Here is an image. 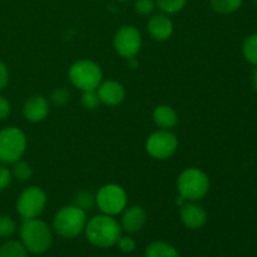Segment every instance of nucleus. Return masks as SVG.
I'll return each mask as SVG.
<instances>
[{
	"instance_id": "nucleus-8",
	"label": "nucleus",
	"mask_w": 257,
	"mask_h": 257,
	"mask_svg": "<svg viewBox=\"0 0 257 257\" xmlns=\"http://www.w3.org/2000/svg\"><path fill=\"white\" fill-rule=\"evenodd\" d=\"M47 202V193L38 186H30L18 197L17 211L24 220L37 218L42 215Z\"/></svg>"
},
{
	"instance_id": "nucleus-21",
	"label": "nucleus",
	"mask_w": 257,
	"mask_h": 257,
	"mask_svg": "<svg viewBox=\"0 0 257 257\" xmlns=\"http://www.w3.org/2000/svg\"><path fill=\"white\" fill-rule=\"evenodd\" d=\"M242 54L248 63L257 65V33L246 38L242 44Z\"/></svg>"
},
{
	"instance_id": "nucleus-25",
	"label": "nucleus",
	"mask_w": 257,
	"mask_h": 257,
	"mask_svg": "<svg viewBox=\"0 0 257 257\" xmlns=\"http://www.w3.org/2000/svg\"><path fill=\"white\" fill-rule=\"evenodd\" d=\"M70 100V92L64 87L55 88L52 93H50V102L57 107H64L68 104Z\"/></svg>"
},
{
	"instance_id": "nucleus-19",
	"label": "nucleus",
	"mask_w": 257,
	"mask_h": 257,
	"mask_svg": "<svg viewBox=\"0 0 257 257\" xmlns=\"http://www.w3.org/2000/svg\"><path fill=\"white\" fill-rule=\"evenodd\" d=\"M243 0H211V7L218 14H232L237 12Z\"/></svg>"
},
{
	"instance_id": "nucleus-32",
	"label": "nucleus",
	"mask_w": 257,
	"mask_h": 257,
	"mask_svg": "<svg viewBox=\"0 0 257 257\" xmlns=\"http://www.w3.org/2000/svg\"><path fill=\"white\" fill-rule=\"evenodd\" d=\"M252 87H253V89H255L257 92V68H256L255 72H253V74H252Z\"/></svg>"
},
{
	"instance_id": "nucleus-26",
	"label": "nucleus",
	"mask_w": 257,
	"mask_h": 257,
	"mask_svg": "<svg viewBox=\"0 0 257 257\" xmlns=\"http://www.w3.org/2000/svg\"><path fill=\"white\" fill-rule=\"evenodd\" d=\"M82 104L85 109L93 110L98 108L100 104L99 97H98L97 89L95 90H85L82 94Z\"/></svg>"
},
{
	"instance_id": "nucleus-12",
	"label": "nucleus",
	"mask_w": 257,
	"mask_h": 257,
	"mask_svg": "<svg viewBox=\"0 0 257 257\" xmlns=\"http://www.w3.org/2000/svg\"><path fill=\"white\" fill-rule=\"evenodd\" d=\"M180 217L183 225L190 230H198L207 222V212L196 202H186L181 206Z\"/></svg>"
},
{
	"instance_id": "nucleus-3",
	"label": "nucleus",
	"mask_w": 257,
	"mask_h": 257,
	"mask_svg": "<svg viewBox=\"0 0 257 257\" xmlns=\"http://www.w3.org/2000/svg\"><path fill=\"white\" fill-rule=\"evenodd\" d=\"M87 221L85 211L75 205H68L54 215L53 230L63 238H75L84 231Z\"/></svg>"
},
{
	"instance_id": "nucleus-14",
	"label": "nucleus",
	"mask_w": 257,
	"mask_h": 257,
	"mask_svg": "<svg viewBox=\"0 0 257 257\" xmlns=\"http://www.w3.org/2000/svg\"><path fill=\"white\" fill-rule=\"evenodd\" d=\"M147 222V213L141 206H130L125 207L120 218V227L128 233H137L142 230Z\"/></svg>"
},
{
	"instance_id": "nucleus-5",
	"label": "nucleus",
	"mask_w": 257,
	"mask_h": 257,
	"mask_svg": "<svg viewBox=\"0 0 257 257\" xmlns=\"http://www.w3.org/2000/svg\"><path fill=\"white\" fill-rule=\"evenodd\" d=\"M68 75L72 84L82 92L95 90L103 80V72L99 64L89 59H80L73 63Z\"/></svg>"
},
{
	"instance_id": "nucleus-24",
	"label": "nucleus",
	"mask_w": 257,
	"mask_h": 257,
	"mask_svg": "<svg viewBox=\"0 0 257 257\" xmlns=\"http://www.w3.org/2000/svg\"><path fill=\"white\" fill-rule=\"evenodd\" d=\"M15 231H17V223H15V221L8 215L0 216V237H12L15 233Z\"/></svg>"
},
{
	"instance_id": "nucleus-20",
	"label": "nucleus",
	"mask_w": 257,
	"mask_h": 257,
	"mask_svg": "<svg viewBox=\"0 0 257 257\" xmlns=\"http://www.w3.org/2000/svg\"><path fill=\"white\" fill-rule=\"evenodd\" d=\"M73 205L82 208V210L85 211V212L92 211L93 208L95 207V195H93L90 191H87V190L79 191V192L74 196Z\"/></svg>"
},
{
	"instance_id": "nucleus-29",
	"label": "nucleus",
	"mask_w": 257,
	"mask_h": 257,
	"mask_svg": "<svg viewBox=\"0 0 257 257\" xmlns=\"http://www.w3.org/2000/svg\"><path fill=\"white\" fill-rule=\"evenodd\" d=\"M12 171L8 167H5L4 165H0V191L5 190L8 186L12 182Z\"/></svg>"
},
{
	"instance_id": "nucleus-34",
	"label": "nucleus",
	"mask_w": 257,
	"mask_h": 257,
	"mask_svg": "<svg viewBox=\"0 0 257 257\" xmlns=\"http://www.w3.org/2000/svg\"><path fill=\"white\" fill-rule=\"evenodd\" d=\"M256 3H257V0H256Z\"/></svg>"
},
{
	"instance_id": "nucleus-7",
	"label": "nucleus",
	"mask_w": 257,
	"mask_h": 257,
	"mask_svg": "<svg viewBox=\"0 0 257 257\" xmlns=\"http://www.w3.org/2000/svg\"><path fill=\"white\" fill-rule=\"evenodd\" d=\"M128 196L124 188L115 183L102 186L95 193V206L104 215L117 216L127 207Z\"/></svg>"
},
{
	"instance_id": "nucleus-22",
	"label": "nucleus",
	"mask_w": 257,
	"mask_h": 257,
	"mask_svg": "<svg viewBox=\"0 0 257 257\" xmlns=\"http://www.w3.org/2000/svg\"><path fill=\"white\" fill-rule=\"evenodd\" d=\"M12 176L20 182H27L33 177V167L25 161H17L13 163Z\"/></svg>"
},
{
	"instance_id": "nucleus-4",
	"label": "nucleus",
	"mask_w": 257,
	"mask_h": 257,
	"mask_svg": "<svg viewBox=\"0 0 257 257\" xmlns=\"http://www.w3.org/2000/svg\"><path fill=\"white\" fill-rule=\"evenodd\" d=\"M177 190L187 202H197L210 191V178L200 168H186L178 176Z\"/></svg>"
},
{
	"instance_id": "nucleus-15",
	"label": "nucleus",
	"mask_w": 257,
	"mask_h": 257,
	"mask_svg": "<svg viewBox=\"0 0 257 257\" xmlns=\"http://www.w3.org/2000/svg\"><path fill=\"white\" fill-rule=\"evenodd\" d=\"M148 33L157 42H166L173 34V23L168 14H155L148 20Z\"/></svg>"
},
{
	"instance_id": "nucleus-17",
	"label": "nucleus",
	"mask_w": 257,
	"mask_h": 257,
	"mask_svg": "<svg viewBox=\"0 0 257 257\" xmlns=\"http://www.w3.org/2000/svg\"><path fill=\"white\" fill-rule=\"evenodd\" d=\"M145 257H180V253L166 241H153L146 248Z\"/></svg>"
},
{
	"instance_id": "nucleus-1",
	"label": "nucleus",
	"mask_w": 257,
	"mask_h": 257,
	"mask_svg": "<svg viewBox=\"0 0 257 257\" xmlns=\"http://www.w3.org/2000/svg\"><path fill=\"white\" fill-rule=\"evenodd\" d=\"M84 232L87 240L93 246L109 248L117 245L118 240L122 236V227L113 216L100 213L87 221Z\"/></svg>"
},
{
	"instance_id": "nucleus-11",
	"label": "nucleus",
	"mask_w": 257,
	"mask_h": 257,
	"mask_svg": "<svg viewBox=\"0 0 257 257\" xmlns=\"http://www.w3.org/2000/svg\"><path fill=\"white\" fill-rule=\"evenodd\" d=\"M49 102L40 94H34L25 100L23 105V114L27 120L32 123L43 122L49 114Z\"/></svg>"
},
{
	"instance_id": "nucleus-28",
	"label": "nucleus",
	"mask_w": 257,
	"mask_h": 257,
	"mask_svg": "<svg viewBox=\"0 0 257 257\" xmlns=\"http://www.w3.org/2000/svg\"><path fill=\"white\" fill-rule=\"evenodd\" d=\"M117 245L123 253H132L136 250V241L131 236H120Z\"/></svg>"
},
{
	"instance_id": "nucleus-9",
	"label": "nucleus",
	"mask_w": 257,
	"mask_h": 257,
	"mask_svg": "<svg viewBox=\"0 0 257 257\" xmlns=\"http://www.w3.org/2000/svg\"><path fill=\"white\" fill-rule=\"evenodd\" d=\"M178 148V138L170 130H158L148 136L146 151L155 160H168Z\"/></svg>"
},
{
	"instance_id": "nucleus-18",
	"label": "nucleus",
	"mask_w": 257,
	"mask_h": 257,
	"mask_svg": "<svg viewBox=\"0 0 257 257\" xmlns=\"http://www.w3.org/2000/svg\"><path fill=\"white\" fill-rule=\"evenodd\" d=\"M0 257H29L22 241L9 240L0 246Z\"/></svg>"
},
{
	"instance_id": "nucleus-10",
	"label": "nucleus",
	"mask_w": 257,
	"mask_h": 257,
	"mask_svg": "<svg viewBox=\"0 0 257 257\" xmlns=\"http://www.w3.org/2000/svg\"><path fill=\"white\" fill-rule=\"evenodd\" d=\"M113 47L115 52L125 59L136 58L142 48V34L133 25L119 28L113 38Z\"/></svg>"
},
{
	"instance_id": "nucleus-30",
	"label": "nucleus",
	"mask_w": 257,
	"mask_h": 257,
	"mask_svg": "<svg viewBox=\"0 0 257 257\" xmlns=\"http://www.w3.org/2000/svg\"><path fill=\"white\" fill-rule=\"evenodd\" d=\"M10 113H12V104L7 98L0 95V120L9 117Z\"/></svg>"
},
{
	"instance_id": "nucleus-23",
	"label": "nucleus",
	"mask_w": 257,
	"mask_h": 257,
	"mask_svg": "<svg viewBox=\"0 0 257 257\" xmlns=\"http://www.w3.org/2000/svg\"><path fill=\"white\" fill-rule=\"evenodd\" d=\"M187 0H156V5L165 14H176L185 8Z\"/></svg>"
},
{
	"instance_id": "nucleus-27",
	"label": "nucleus",
	"mask_w": 257,
	"mask_h": 257,
	"mask_svg": "<svg viewBox=\"0 0 257 257\" xmlns=\"http://www.w3.org/2000/svg\"><path fill=\"white\" fill-rule=\"evenodd\" d=\"M156 8V0H135V10L137 14L147 17L153 13Z\"/></svg>"
},
{
	"instance_id": "nucleus-2",
	"label": "nucleus",
	"mask_w": 257,
	"mask_h": 257,
	"mask_svg": "<svg viewBox=\"0 0 257 257\" xmlns=\"http://www.w3.org/2000/svg\"><path fill=\"white\" fill-rule=\"evenodd\" d=\"M20 238L28 252L42 255L47 252L53 242L52 228L40 218L24 220L20 227Z\"/></svg>"
},
{
	"instance_id": "nucleus-33",
	"label": "nucleus",
	"mask_w": 257,
	"mask_h": 257,
	"mask_svg": "<svg viewBox=\"0 0 257 257\" xmlns=\"http://www.w3.org/2000/svg\"><path fill=\"white\" fill-rule=\"evenodd\" d=\"M117 2H130V0H117Z\"/></svg>"
},
{
	"instance_id": "nucleus-31",
	"label": "nucleus",
	"mask_w": 257,
	"mask_h": 257,
	"mask_svg": "<svg viewBox=\"0 0 257 257\" xmlns=\"http://www.w3.org/2000/svg\"><path fill=\"white\" fill-rule=\"evenodd\" d=\"M9 82V70L4 63L0 60V90L4 89Z\"/></svg>"
},
{
	"instance_id": "nucleus-13",
	"label": "nucleus",
	"mask_w": 257,
	"mask_h": 257,
	"mask_svg": "<svg viewBox=\"0 0 257 257\" xmlns=\"http://www.w3.org/2000/svg\"><path fill=\"white\" fill-rule=\"evenodd\" d=\"M97 93L100 103L109 107L120 104L125 98V89L122 83L113 79L104 80V82L102 80L99 87L97 88Z\"/></svg>"
},
{
	"instance_id": "nucleus-6",
	"label": "nucleus",
	"mask_w": 257,
	"mask_h": 257,
	"mask_svg": "<svg viewBox=\"0 0 257 257\" xmlns=\"http://www.w3.org/2000/svg\"><path fill=\"white\" fill-rule=\"evenodd\" d=\"M27 137L17 127H7L0 131V163L13 165L23 157L27 150Z\"/></svg>"
},
{
	"instance_id": "nucleus-16",
	"label": "nucleus",
	"mask_w": 257,
	"mask_h": 257,
	"mask_svg": "<svg viewBox=\"0 0 257 257\" xmlns=\"http://www.w3.org/2000/svg\"><path fill=\"white\" fill-rule=\"evenodd\" d=\"M153 122L161 130H171L178 123V115L171 105L161 104L155 108L152 113Z\"/></svg>"
}]
</instances>
